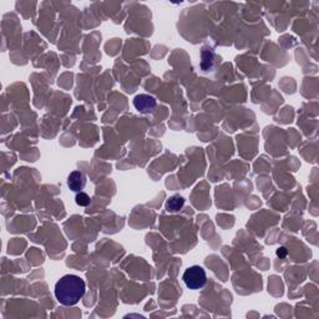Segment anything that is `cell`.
I'll use <instances>...</instances> for the list:
<instances>
[{
  "instance_id": "cell-1",
  "label": "cell",
  "mask_w": 319,
  "mask_h": 319,
  "mask_svg": "<svg viewBox=\"0 0 319 319\" xmlns=\"http://www.w3.org/2000/svg\"><path fill=\"white\" fill-rule=\"evenodd\" d=\"M85 290L84 279L75 275H66L56 282L55 297L63 306H75L84 297Z\"/></svg>"
},
{
  "instance_id": "cell-2",
  "label": "cell",
  "mask_w": 319,
  "mask_h": 319,
  "mask_svg": "<svg viewBox=\"0 0 319 319\" xmlns=\"http://www.w3.org/2000/svg\"><path fill=\"white\" fill-rule=\"evenodd\" d=\"M182 279L187 288L194 290L205 286L207 282V276H206V271L201 266H192L185 271Z\"/></svg>"
},
{
  "instance_id": "cell-3",
  "label": "cell",
  "mask_w": 319,
  "mask_h": 319,
  "mask_svg": "<svg viewBox=\"0 0 319 319\" xmlns=\"http://www.w3.org/2000/svg\"><path fill=\"white\" fill-rule=\"evenodd\" d=\"M134 106L136 107L137 111L141 112V114H150L156 107V100H155V97L146 94L137 95L134 99Z\"/></svg>"
},
{
  "instance_id": "cell-4",
  "label": "cell",
  "mask_w": 319,
  "mask_h": 319,
  "mask_svg": "<svg viewBox=\"0 0 319 319\" xmlns=\"http://www.w3.org/2000/svg\"><path fill=\"white\" fill-rule=\"evenodd\" d=\"M67 186L71 191L81 192L86 186V176L81 171H72L67 177Z\"/></svg>"
},
{
  "instance_id": "cell-5",
  "label": "cell",
  "mask_w": 319,
  "mask_h": 319,
  "mask_svg": "<svg viewBox=\"0 0 319 319\" xmlns=\"http://www.w3.org/2000/svg\"><path fill=\"white\" fill-rule=\"evenodd\" d=\"M183 205H185L183 197L176 194V196H172L167 200V202H166V208H167V211H170V212H176V211L181 210Z\"/></svg>"
},
{
  "instance_id": "cell-6",
  "label": "cell",
  "mask_w": 319,
  "mask_h": 319,
  "mask_svg": "<svg viewBox=\"0 0 319 319\" xmlns=\"http://www.w3.org/2000/svg\"><path fill=\"white\" fill-rule=\"evenodd\" d=\"M75 202H76V205L81 206V207H86V206H89L90 202H91V199H90L89 194L81 191L76 194Z\"/></svg>"
},
{
  "instance_id": "cell-7",
  "label": "cell",
  "mask_w": 319,
  "mask_h": 319,
  "mask_svg": "<svg viewBox=\"0 0 319 319\" xmlns=\"http://www.w3.org/2000/svg\"><path fill=\"white\" fill-rule=\"evenodd\" d=\"M277 256L281 257V258H283V257L287 256V250L284 247H281L278 251H277Z\"/></svg>"
}]
</instances>
